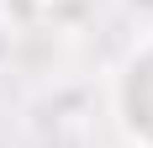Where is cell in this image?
Segmentation results:
<instances>
[{"label": "cell", "instance_id": "1", "mask_svg": "<svg viewBox=\"0 0 153 148\" xmlns=\"http://www.w3.org/2000/svg\"><path fill=\"white\" fill-rule=\"evenodd\" d=\"M122 122L143 148H153V43H143L122 74Z\"/></svg>", "mask_w": 153, "mask_h": 148}, {"label": "cell", "instance_id": "2", "mask_svg": "<svg viewBox=\"0 0 153 148\" xmlns=\"http://www.w3.org/2000/svg\"><path fill=\"white\" fill-rule=\"evenodd\" d=\"M21 11H42V5H53V0H16Z\"/></svg>", "mask_w": 153, "mask_h": 148}]
</instances>
